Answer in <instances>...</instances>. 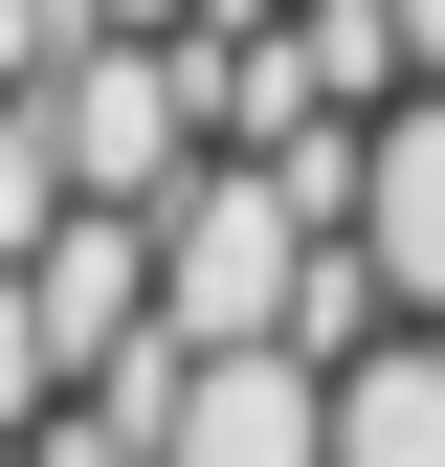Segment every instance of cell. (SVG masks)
Listing matches in <instances>:
<instances>
[{"label": "cell", "instance_id": "6", "mask_svg": "<svg viewBox=\"0 0 445 467\" xmlns=\"http://www.w3.org/2000/svg\"><path fill=\"white\" fill-rule=\"evenodd\" d=\"M401 67H423V89H445V0H401Z\"/></svg>", "mask_w": 445, "mask_h": 467}, {"label": "cell", "instance_id": "5", "mask_svg": "<svg viewBox=\"0 0 445 467\" xmlns=\"http://www.w3.org/2000/svg\"><path fill=\"white\" fill-rule=\"evenodd\" d=\"M67 400V334H45V267H0V445Z\"/></svg>", "mask_w": 445, "mask_h": 467}, {"label": "cell", "instance_id": "1", "mask_svg": "<svg viewBox=\"0 0 445 467\" xmlns=\"http://www.w3.org/2000/svg\"><path fill=\"white\" fill-rule=\"evenodd\" d=\"M156 467H334V357H312V334L201 357V379H179V423H156Z\"/></svg>", "mask_w": 445, "mask_h": 467}, {"label": "cell", "instance_id": "7", "mask_svg": "<svg viewBox=\"0 0 445 467\" xmlns=\"http://www.w3.org/2000/svg\"><path fill=\"white\" fill-rule=\"evenodd\" d=\"M0 467H23V445H0Z\"/></svg>", "mask_w": 445, "mask_h": 467}, {"label": "cell", "instance_id": "2", "mask_svg": "<svg viewBox=\"0 0 445 467\" xmlns=\"http://www.w3.org/2000/svg\"><path fill=\"white\" fill-rule=\"evenodd\" d=\"M334 245L378 267V312L445 334V89H401V111L357 134V223H334Z\"/></svg>", "mask_w": 445, "mask_h": 467}, {"label": "cell", "instance_id": "4", "mask_svg": "<svg viewBox=\"0 0 445 467\" xmlns=\"http://www.w3.org/2000/svg\"><path fill=\"white\" fill-rule=\"evenodd\" d=\"M67 111H45V89H0V267H45V245H67Z\"/></svg>", "mask_w": 445, "mask_h": 467}, {"label": "cell", "instance_id": "3", "mask_svg": "<svg viewBox=\"0 0 445 467\" xmlns=\"http://www.w3.org/2000/svg\"><path fill=\"white\" fill-rule=\"evenodd\" d=\"M334 467H445V334H357L334 357Z\"/></svg>", "mask_w": 445, "mask_h": 467}]
</instances>
